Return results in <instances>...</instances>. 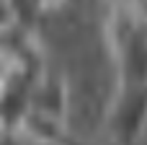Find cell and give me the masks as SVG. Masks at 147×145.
Listing matches in <instances>:
<instances>
[{
  "mask_svg": "<svg viewBox=\"0 0 147 145\" xmlns=\"http://www.w3.org/2000/svg\"><path fill=\"white\" fill-rule=\"evenodd\" d=\"M8 70H10V57L0 49V88H3V83H5V78H8Z\"/></svg>",
  "mask_w": 147,
  "mask_h": 145,
  "instance_id": "obj_1",
  "label": "cell"
}]
</instances>
